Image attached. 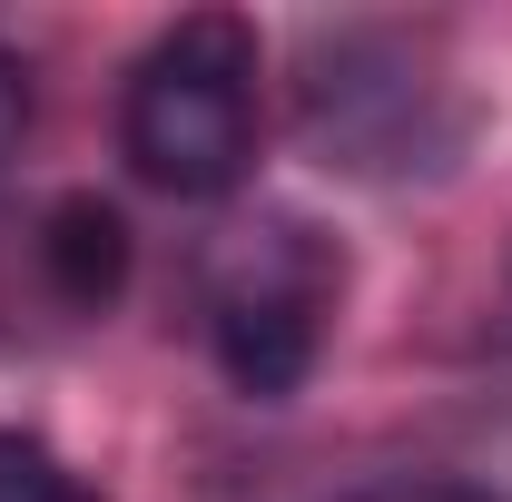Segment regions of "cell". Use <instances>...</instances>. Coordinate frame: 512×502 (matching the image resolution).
<instances>
[{"instance_id":"cell-3","label":"cell","mask_w":512,"mask_h":502,"mask_svg":"<svg viewBox=\"0 0 512 502\" xmlns=\"http://www.w3.org/2000/svg\"><path fill=\"white\" fill-rule=\"evenodd\" d=\"M40 276L60 286V306L99 315L128 286V217L109 197H60V207L40 217Z\"/></svg>"},{"instance_id":"cell-4","label":"cell","mask_w":512,"mask_h":502,"mask_svg":"<svg viewBox=\"0 0 512 502\" xmlns=\"http://www.w3.org/2000/svg\"><path fill=\"white\" fill-rule=\"evenodd\" d=\"M0 502H99L79 473H69L50 443H30V434H0Z\"/></svg>"},{"instance_id":"cell-6","label":"cell","mask_w":512,"mask_h":502,"mask_svg":"<svg viewBox=\"0 0 512 502\" xmlns=\"http://www.w3.org/2000/svg\"><path fill=\"white\" fill-rule=\"evenodd\" d=\"M355 502H493L473 483H444V473H394V483H365Z\"/></svg>"},{"instance_id":"cell-2","label":"cell","mask_w":512,"mask_h":502,"mask_svg":"<svg viewBox=\"0 0 512 502\" xmlns=\"http://www.w3.org/2000/svg\"><path fill=\"white\" fill-rule=\"evenodd\" d=\"M345 266L306 217H256L227 247L207 256V345L217 375L237 384L247 404H286L296 384L316 375L325 345V306H335Z\"/></svg>"},{"instance_id":"cell-1","label":"cell","mask_w":512,"mask_h":502,"mask_svg":"<svg viewBox=\"0 0 512 502\" xmlns=\"http://www.w3.org/2000/svg\"><path fill=\"white\" fill-rule=\"evenodd\" d=\"M119 158L158 197H227L256 168V30L237 10H188L148 40L119 99Z\"/></svg>"},{"instance_id":"cell-5","label":"cell","mask_w":512,"mask_h":502,"mask_svg":"<svg viewBox=\"0 0 512 502\" xmlns=\"http://www.w3.org/2000/svg\"><path fill=\"white\" fill-rule=\"evenodd\" d=\"M20 138H30V69H20V50H0V178H10Z\"/></svg>"}]
</instances>
